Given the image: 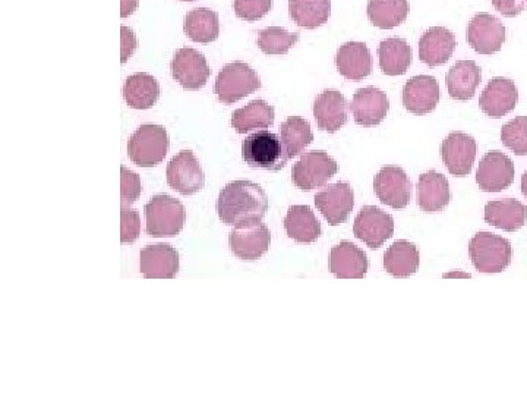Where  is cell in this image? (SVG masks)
I'll use <instances>...</instances> for the list:
<instances>
[{
	"mask_svg": "<svg viewBox=\"0 0 527 396\" xmlns=\"http://www.w3.org/2000/svg\"><path fill=\"white\" fill-rule=\"evenodd\" d=\"M268 212V196L252 181H233L220 191L217 213L224 225L233 228L263 222Z\"/></svg>",
	"mask_w": 527,
	"mask_h": 396,
	"instance_id": "obj_1",
	"label": "cell"
},
{
	"mask_svg": "<svg viewBox=\"0 0 527 396\" xmlns=\"http://www.w3.org/2000/svg\"><path fill=\"white\" fill-rule=\"evenodd\" d=\"M147 234L153 238H173L185 226L186 210L176 198L159 194L145 204Z\"/></svg>",
	"mask_w": 527,
	"mask_h": 396,
	"instance_id": "obj_2",
	"label": "cell"
},
{
	"mask_svg": "<svg viewBox=\"0 0 527 396\" xmlns=\"http://www.w3.org/2000/svg\"><path fill=\"white\" fill-rule=\"evenodd\" d=\"M242 156H244L246 165L251 168L271 172L282 171L289 160L282 138L267 130L254 132L245 138L242 144Z\"/></svg>",
	"mask_w": 527,
	"mask_h": 396,
	"instance_id": "obj_3",
	"label": "cell"
},
{
	"mask_svg": "<svg viewBox=\"0 0 527 396\" xmlns=\"http://www.w3.org/2000/svg\"><path fill=\"white\" fill-rule=\"evenodd\" d=\"M169 135L162 125H141L129 138V159L140 168H154L169 152Z\"/></svg>",
	"mask_w": 527,
	"mask_h": 396,
	"instance_id": "obj_4",
	"label": "cell"
},
{
	"mask_svg": "<svg viewBox=\"0 0 527 396\" xmlns=\"http://www.w3.org/2000/svg\"><path fill=\"white\" fill-rule=\"evenodd\" d=\"M473 266L482 273H501L510 266L513 248L510 241L491 232H478L469 244Z\"/></svg>",
	"mask_w": 527,
	"mask_h": 396,
	"instance_id": "obj_5",
	"label": "cell"
},
{
	"mask_svg": "<svg viewBox=\"0 0 527 396\" xmlns=\"http://www.w3.org/2000/svg\"><path fill=\"white\" fill-rule=\"evenodd\" d=\"M261 86V78L251 66L245 62H233L224 66L217 75L214 91L224 105H233L260 90Z\"/></svg>",
	"mask_w": 527,
	"mask_h": 396,
	"instance_id": "obj_6",
	"label": "cell"
},
{
	"mask_svg": "<svg viewBox=\"0 0 527 396\" xmlns=\"http://www.w3.org/2000/svg\"><path fill=\"white\" fill-rule=\"evenodd\" d=\"M339 171L336 160L323 150L305 153L293 166V184L299 190L311 191L324 187Z\"/></svg>",
	"mask_w": 527,
	"mask_h": 396,
	"instance_id": "obj_7",
	"label": "cell"
},
{
	"mask_svg": "<svg viewBox=\"0 0 527 396\" xmlns=\"http://www.w3.org/2000/svg\"><path fill=\"white\" fill-rule=\"evenodd\" d=\"M167 184L182 196L200 193L205 187V175L191 150H182L167 165Z\"/></svg>",
	"mask_w": 527,
	"mask_h": 396,
	"instance_id": "obj_8",
	"label": "cell"
},
{
	"mask_svg": "<svg viewBox=\"0 0 527 396\" xmlns=\"http://www.w3.org/2000/svg\"><path fill=\"white\" fill-rule=\"evenodd\" d=\"M466 40L479 55H494L506 42V27L494 15L478 14L467 24Z\"/></svg>",
	"mask_w": 527,
	"mask_h": 396,
	"instance_id": "obj_9",
	"label": "cell"
},
{
	"mask_svg": "<svg viewBox=\"0 0 527 396\" xmlns=\"http://www.w3.org/2000/svg\"><path fill=\"white\" fill-rule=\"evenodd\" d=\"M353 234L372 250L380 248L394 234L393 216L380 207L365 206L358 213L353 225Z\"/></svg>",
	"mask_w": 527,
	"mask_h": 396,
	"instance_id": "obj_10",
	"label": "cell"
},
{
	"mask_svg": "<svg viewBox=\"0 0 527 396\" xmlns=\"http://www.w3.org/2000/svg\"><path fill=\"white\" fill-rule=\"evenodd\" d=\"M170 69H172L173 78L185 90L191 91L203 88L211 74L210 66L203 53L191 47H182L175 53Z\"/></svg>",
	"mask_w": 527,
	"mask_h": 396,
	"instance_id": "obj_11",
	"label": "cell"
},
{
	"mask_svg": "<svg viewBox=\"0 0 527 396\" xmlns=\"http://www.w3.org/2000/svg\"><path fill=\"white\" fill-rule=\"evenodd\" d=\"M514 174L513 160L500 150H494L485 154L479 163L476 182L485 193H500L513 184Z\"/></svg>",
	"mask_w": 527,
	"mask_h": 396,
	"instance_id": "obj_12",
	"label": "cell"
},
{
	"mask_svg": "<svg viewBox=\"0 0 527 396\" xmlns=\"http://www.w3.org/2000/svg\"><path fill=\"white\" fill-rule=\"evenodd\" d=\"M378 200L393 209H405L412 198V181L402 168L384 166L374 181Z\"/></svg>",
	"mask_w": 527,
	"mask_h": 396,
	"instance_id": "obj_13",
	"label": "cell"
},
{
	"mask_svg": "<svg viewBox=\"0 0 527 396\" xmlns=\"http://www.w3.org/2000/svg\"><path fill=\"white\" fill-rule=\"evenodd\" d=\"M315 206L327 220L328 225L345 223L355 206L353 188L347 182L328 185L315 196Z\"/></svg>",
	"mask_w": 527,
	"mask_h": 396,
	"instance_id": "obj_14",
	"label": "cell"
},
{
	"mask_svg": "<svg viewBox=\"0 0 527 396\" xmlns=\"http://www.w3.org/2000/svg\"><path fill=\"white\" fill-rule=\"evenodd\" d=\"M475 138L465 132H451L441 144V157L451 175L466 176L472 172L475 163Z\"/></svg>",
	"mask_w": 527,
	"mask_h": 396,
	"instance_id": "obj_15",
	"label": "cell"
},
{
	"mask_svg": "<svg viewBox=\"0 0 527 396\" xmlns=\"http://www.w3.org/2000/svg\"><path fill=\"white\" fill-rule=\"evenodd\" d=\"M270 242V229L263 222L244 226V228H235L229 235L232 253L238 259L248 260V262L261 259L270 248Z\"/></svg>",
	"mask_w": 527,
	"mask_h": 396,
	"instance_id": "obj_16",
	"label": "cell"
},
{
	"mask_svg": "<svg viewBox=\"0 0 527 396\" xmlns=\"http://www.w3.org/2000/svg\"><path fill=\"white\" fill-rule=\"evenodd\" d=\"M350 109H352L356 124L372 128L377 127L387 118L390 102H388L387 94L380 88H359L353 94Z\"/></svg>",
	"mask_w": 527,
	"mask_h": 396,
	"instance_id": "obj_17",
	"label": "cell"
},
{
	"mask_svg": "<svg viewBox=\"0 0 527 396\" xmlns=\"http://www.w3.org/2000/svg\"><path fill=\"white\" fill-rule=\"evenodd\" d=\"M440 102V84L431 75H416L403 88V106L413 115H428Z\"/></svg>",
	"mask_w": 527,
	"mask_h": 396,
	"instance_id": "obj_18",
	"label": "cell"
},
{
	"mask_svg": "<svg viewBox=\"0 0 527 396\" xmlns=\"http://www.w3.org/2000/svg\"><path fill=\"white\" fill-rule=\"evenodd\" d=\"M519 102V90L513 80L497 77L489 81L482 93L479 105L489 118H503L513 112Z\"/></svg>",
	"mask_w": 527,
	"mask_h": 396,
	"instance_id": "obj_19",
	"label": "cell"
},
{
	"mask_svg": "<svg viewBox=\"0 0 527 396\" xmlns=\"http://www.w3.org/2000/svg\"><path fill=\"white\" fill-rule=\"evenodd\" d=\"M140 270L147 279H172L179 272V253L169 244L147 245L140 253Z\"/></svg>",
	"mask_w": 527,
	"mask_h": 396,
	"instance_id": "obj_20",
	"label": "cell"
},
{
	"mask_svg": "<svg viewBox=\"0 0 527 396\" xmlns=\"http://www.w3.org/2000/svg\"><path fill=\"white\" fill-rule=\"evenodd\" d=\"M314 116L320 130L334 134L345 127L349 119L346 97L337 90H324L315 100Z\"/></svg>",
	"mask_w": 527,
	"mask_h": 396,
	"instance_id": "obj_21",
	"label": "cell"
},
{
	"mask_svg": "<svg viewBox=\"0 0 527 396\" xmlns=\"http://www.w3.org/2000/svg\"><path fill=\"white\" fill-rule=\"evenodd\" d=\"M368 257L365 251L349 241L340 242L331 248L330 270L339 279H362L368 272Z\"/></svg>",
	"mask_w": 527,
	"mask_h": 396,
	"instance_id": "obj_22",
	"label": "cell"
},
{
	"mask_svg": "<svg viewBox=\"0 0 527 396\" xmlns=\"http://www.w3.org/2000/svg\"><path fill=\"white\" fill-rule=\"evenodd\" d=\"M456 36L446 27H432L421 37L419 56L424 64L440 66L450 61L456 49Z\"/></svg>",
	"mask_w": 527,
	"mask_h": 396,
	"instance_id": "obj_23",
	"label": "cell"
},
{
	"mask_svg": "<svg viewBox=\"0 0 527 396\" xmlns=\"http://www.w3.org/2000/svg\"><path fill=\"white\" fill-rule=\"evenodd\" d=\"M419 207L425 213H438L446 209L451 200L450 184L440 172L429 171L419 178L416 187Z\"/></svg>",
	"mask_w": 527,
	"mask_h": 396,
	"instance_id": "obj_24",
	"label": "cell"
},
{
	"mask_svg": "<svg viewBox=\"0 0 527 396\" xmlns=\"http://www.w3.org/2000/svg\"><path fill=\"white\" fill-rule=\"evenodd\" d=\"M336 66L347 80L362 81L372 72L371 50L365 43L343 44L336 55Z\"/></svg>",
	"mask_w": 527,
	"mask_h": 396,
	"instance_id": "obj_25",
	"label": "cell"
},
{
	"mask_svg": "<svg viewBox=\"0 0 527 396\" xmlns=\"http://www.w3.org/2000/svg\"><path fill=\"white\" fill-rule=\"evenodd\" d=\"M527 207L514 198L489 201L485 206V222L506 232H516L525 226Z\"/></svg>",
	"mask_w": 527,
	"mask_h": 396,
	"instance_id": "obj_26",
	"label": "cell"
},
{
	"mask_svg": "<svg viewBox=\"0 0 527 396\" xmlns=\"http://www.w3.org/2000/svg\"><path fill=\"white\" fill-rule=\"evenodd\" d=\"M123 97L129 108L147 110L156 105L160 97V84L153 75L138 72L126 78Z\"/></svg>",
	"mask_w": 527,
	"mask_h": 396,
	"instance_id": "obj_27",
	"label": "cell"
},
{
	"mask_svg": "<svg viewBox=\"0 0 527 396\" xmlns=\"http://www.w3.org/2000/svg\"><path fill=\"white\" fill-rule=\"evenodd\" d=\"M289 238L299 244H312L321 237V223L309 206H292L284 218Z\"/></svg>",
	"mask_w": 527,
	"mask_h": 396,
	"instance_id": "obj_28",
	"label": "cell"
},
{
	"mask_svg": "<svg viewBox=\"0 0 527 396\" xmlns=\"http://www.w3.org/2000/svg\"><path fill=\"white\" fill-rule=\"evenodd\" d=\"M481 68L473 61H459L447 74L448 94L451 99L466 102L475 96L481 84Z\"/></svg>",
	"mask_w": 527,
	"mask_h": 396,
	"instance_id": "obj_29",
	"label": "cell"
},
{
	"mask_svg": "<svg viewBox=\"0 0 527 396\" xmlns=\"http://www.w3.org/2000/svg\"><path fill=\"white\" fill-rule=\"evenodd\" d=\"M421 254L412 242H394L384 254V269L394 278H409L418 272Z\"/></svg>",
	"mask_w": 527,
	"mask_h": 396,
	"instance_id": "obj_30",
	"label": "cell"
},
{
	"mask_svg": "<svg viewBox=\"0 0 527 396\" xmlns=\"http://www.w3.org/2000/svg\"><path fill=\"white\" fill-rule=\"evenodd\" d=\"M378 58H380L381 71L390 77L406 74L413 61L412 47L405 39L393 37L383 40L378 47Z\"/></svg>",
	"mask_w": 527,
	"mask_h": 396,
	"instance_id": "obj_31",
	"label": "cell"
},
{
	"mask_svg": "<svg viewBox=\"0 0 527 396\" xmlns=\"http://www.w3.org/2000/svg\"><path fill=\"white\" fill-rule=\"evenodd\" d=\"M186 36L195 43L216 42L220 34V20L217 12L208 8L192 9L183 24Z\"/></svg>",
	"mask_w": 527,
	"mask_h": 396,
	"instance_id": "obj_32",
	"label": "cell"
},
{
	"mask_svg": "<svg viewBox=\"0 0 527 396\" xmlns=\"http://www.w3.org/2000/svg\"><path fill=\"white\" fill-rule=\"evenodd\" d=\"M274 108L265 100H252L245 108L232 113V127L239 134L251 130H265L274 124Z\"/></svg>",
	"mask_w": 527,
	"mask_h": 396,
	"instance_id": "obj_33",
	"label": "cell"
},
{
	"mask_svg": "<svg viewBox=\"0 0 527 396\" xmlns=\"http://www.w3.org/2000/svg\"><path fill=\"white\" fill-rule=\"evenodd\" d=\"M369 21L381 30H393L409 15L407 0H369L366 8Z\"/></svg>",
	"mask_w": 527,
	"mask_h": 396,
	"instance_id": "obj_34",
	"label": "cell"
},
{
	"mask_svg": "<svg viewBox=\"0 0 527 396\" xmlns=\"http://www.w3.org/2000/svg\"><path fill=\"white\" fill-rule=\"evenodd\" d=\"M289 14L299 27L315 30L330 18L331 0H289Z\"/></svg>",
	"mask_w": 527,
	"mask_h": 396,
	"instance_id": "obj_35",
	"label": "cell"
},
{
	"mask_svg": "<svg viewBox=\"0 0 527 396\" xmlns=\"http://www.w3.org/2000/svg\"><path fill=\"white\" fill-rule=\"evenodd\" d=\"M280 137H282V143L289 159L305 152L306 147L314 141L311 125L306 119L299 118V116L287 118L280 125Z\"/></svg>",
	"mask_w": 527,
	"mask_h": 396,
	"instance_id": "obj_36",
	"label": "cell"
},
{
	"mask_svg": "<svg viewBox=\"0 0 527 396\" xmlns=\"http://www.w3.org/2000/svg\"><path fill=\"white\" fill-rule=\"evenodd\" d=\"M299 39V33H289L283 27H268L258 33L257 44L265 55H286Z\"/></svg>",
	"mask_w": 527,
	"mask_h": 396,
	"instance_id": "obj_37",
	"label": "cell"
},
{
	"mask_svg": "<svg viewBox=\"0 0 527 396\" xmlns=\"http://www.w3.org/2000/svg\"><path fill=\"white\" fill-rule=\"evenodd\" d=\"M501 141L517 156H527V116L511 119L504 125Z\"/></svg>",
	"mask_w": 527,
	"mask_h": 396,
	"instance_id": "obj_38",
	"label": "cell"
},
{
	"mask_svg": "<svg viewBox=\"0 0 527 396\" xmlns=\"http://www.w3.org/2000/svg\"><path fill=\"white\" fill-rule=\"evenodd\" d=\"M273 0H233L236 17L245 21H260L271 11Z\"/></svg>",
	"mask_w": 527,
	"mask_h": 396,
	"instance_id": "obj_39",
	"label": "cell"
},
{
	"mask_svg": "<svg viewBox=\"0 0 527 396\" xmlns=\"http://www.w3.org/2000/svg\"><path fill=\"white\" fill-rule=\"evenodd\" d=\"M121 222L122 244H132V242L137 241L141 234L140 213L128 204H122Z\"/></svg>",
	"mask_w": 527,
	"mask_h": 396,
	"instance_id": "obj_40",
	"label": "cell"
},
{
	"mask_svg": "<svg viewBox=\"0 0 527 396\" xmlns=\"http://www.w3.org/2000/svg\"><path fill=\"white\" fill-rule=\"evenodd\" d=\"M121 175L122 204H128V206H131V204L135 203V201L141 196V179L140 176L135 174V172L126 169L125 166H122Z\"/></svg>",
	"mask_w": 527,
	"mask_h": 396,
	"instance_id": "obj_41",
	"label": "cell"
},
{
	"mask_svg": "<svg viewBox=\"0 0 527 396\" xmlns=\"http://www.w3.org/2000/svg\"><path fill=\"white\" fill-rule=\"evenodd\" d=\"M494 8L504 17L513 18L525 11V0H492Z\"/></svg>",
	"mask_w": 527,
	"mask_h": 396,
	"instance_id": "obj_42",
	"label": "cell"
},
{
	"mask_svg": "<svg viewBox=\"0 0 527 396\" xmlns=\"http://www.w3.org/2000/svg\"><path fill=\"white\" fill-rule=\"evenodd\" d=\"M122 34V64H126L128 59L134 55L135 50H137L138 42L137 36H135L134 31L128 27L121 28Z\"/></svg>",
	"mask_w": 527,
	"mask_h": 396,
	"instance_id": "obj_43",
	"label": "cell"
},
{
	"mask_svg": "<svg viewBox=\"0 0 527 396\" xmlns=\"http://www.w3.org/2000/svg\"><path fill=\"white\" fill-rule=\"evenodd\" d=\"M140 5V0H122L121 15L122 18L131 17Z\"/></svg>",
	"mask_w": 527,
	"mask_h": 396,
	"instance_id": "obj_44",
	"label": "cell"
},
{
	"mask_svg": "<svg viewBox=\"0 0 527 396\" xmlns=\"http://www.w3.org/2000/svg\"><path fill=\"white\" fill-rule=\"evenodd\" d=\"M522 193L527 198V171L522 176Z\"/></svg>",
	"mask_w": 527,
	"mask_h": 396,
	"instance_id": "obj_45",
	"label": "cell"
},
{
	"mask_svg": "<svg viewBox=\"0 0 527 396\" xmlns=\"http://www.w3.org/2000/svg\"><path fill=\"white\" fill-rule=\"evenodd\" d=\"M183 2H194V0H183Z\"/></svg>",
	"mask_w": 527,
	"mask_h": 396,
	"instance_id": "obj_46",
	"label": "cell"
}]
</instances>
